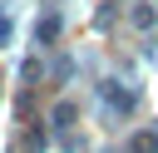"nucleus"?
<instances>
[{"instance_id": "7ed1b4c3", "label": "nucleus", "mask_w": 158, "mask_h": 153, "mask_svg": "<svg viewBox=\"0 0 158 153\" xmlns=\"http://www.w3.org/2000/svg\"><path fill=\"white\" fill-rule=\"evenodd\" d=\"M35 35H40V39H44V44H49V39H54V35H59V15H44V20H40V30H35Z\"/></svg>"}, {"instance_id": "f03ea898", "label": "nucleus", "mask_w": 158, "mask_h": 153, "mask_svg": "<svg viewBox=\"0 0 158 153\" xmlns=\"http://www.w3.org/2000/svg\"><path fill=\"white\" fill-rule=\"evenodd\" d=\"M128 20H133L138 30H153V20H158V15H153V5H133V15H128Z\"/></svg>"}, {"instance_id": "20e7f679", "label": "nucleus", "mask_w": 158, "mask_h": 153, "mask_svg": "<svg viewBox=\"0 0 158 153\" xmlns=\"http://www.w3.org/2000/svg\"><path fill=\"white\" fill-rule=\"evenodd\" d=\"M69 118H74V104H54V123H59V128H64V123H69Z\"/></svg>"}, {"instance_id": "f257e3e1", "label": "nucleus", "mask_w": 158, "mask_h": 153, "mask_svg": "<svg viewBox=\"0 0 158 153\" xmlns=\"http://www.w3.org/2000/svg\"><path fill=\"white\" fill-rule=\"evenodd\" d=\"M133 153H158V128H148V133H138L133 143H128Z\"/></svg>"}]
</instances>
